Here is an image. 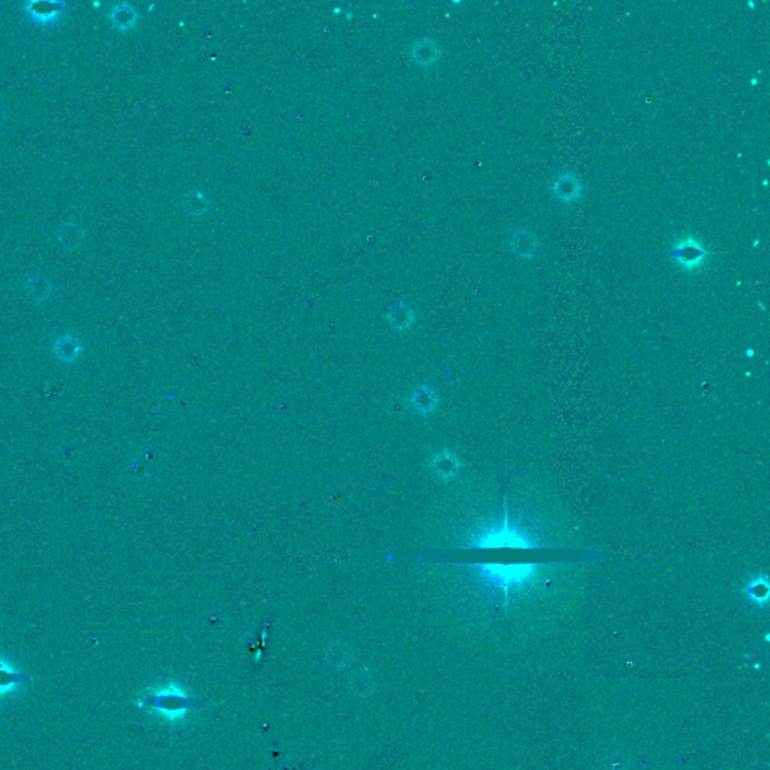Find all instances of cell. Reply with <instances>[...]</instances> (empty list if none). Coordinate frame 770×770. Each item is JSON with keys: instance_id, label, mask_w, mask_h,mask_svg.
Returning a JSON list of instances; mask_svg holds the SVG:
<instances>
[{"instance_id": "cell-1", "label": "cell", "mask_w": 770, "mask_h": 770, "mask_svg": "<svg viewBox=\"0 0 770 770\" xmlns=\"http://www.w3.org/2000/svg\"><path fill=\"white\" fill-rule=\"evenodd\" d=\"M135 705L149 717L167 723H176L190 717L197 701L187 689L176 683H162L147 687L135 700Z\"/></svg>"}, {"instance_id": "cell-2", "label": "cell", "mask_w": 770, "mask_h": 770, "mask_svg": "<svg viewBox=\"0 0 770 770\" xmlns=\"http://www.w3.org/2000/svg\"><path fill=\"white\" fill-rule=\"evenodd\" d=\"M710 256V250L704 246L696 235L692 233L677 237L671 244V249H669V258H671L673 264L685 273L701 271L708 265Z\"/></svg>"}, {"instance_id": "cell-3", "label": "cell", "mask_w": 770, "mask_h": 770, "mask_svg": "<svg viewBox=\"0 0 770 770\" xmlns=\"http://www.w3.org/2000/svg\"><path fill=\"white\" fill-rule=\"evenodd\" d=\"M474 545L477 548H533L534 542L528 537V534L522 533L516 525L509 524V514L505 509L501 527L482 531V534L477 536Z\"/></svg>"}, {"instance_id": "cell-4", "label": "cell", "mask_w": 770, "mask_h": 770, "mask_svg": "<svg viewBox=\"0 0 770 770\" xmlns=\"http://www.w3.org/2000/svg\"><path fill=\"white\" fill-rule=\"evenodd\" d=\"M480 572L486 576L489 581L495 585H500L505 593V602L507 594L512 587L527 585L531 583L534 576L537 575L534 570V564H519V566H498V564H486L480 566Z\"/></svg>"}, {"instance_id": "cell-5", "label": "cell", "mask_w": 770, "mask_h": 770, "mask_svg": "<svg viewBox=\"0 0 770 770\" xmlns=\"http://www.w3.org/2000/svg\"><path fill=\"white\" fill-rule=\"evenodd\" d=\"M29 682V676L23 673L9 659L0 658V698H11Z\"/></svg>"}, {"instance_id": "cell-6", "label": "cell", "mask_w": 770, "mask_h": 770, "mask_svg": "<svg viewBox=\"0 0 770 770\" xmlns=\"http://www.w3.org/2000/svg\"><path fill=\"white\" fill-rule=\"evenodd\" d=\"M551 188H552V194L563 203L575 202L581 197V185H579V181L576 179L575 175L570 174V171L561 174L554 183H552Z\"/></svg>"}, {"instance_id": "cell-7", "label": "cell", "mask_w": 770, "mask_h": 770, "mask_svg": "<svg viewBox=\"0 0 770 770\" xmlns=\"http://www.w3.org/2000/svg\"><path fill=\"white\" fill-rule=\"evenodd\" d=\"M537 246H539L537 238L534 237L531 231L516 229L512 232L510 247L514 251V255H518L524 259H531L537 250Z\"/></svg>"}, {"instance_id": "cell-8", "label": "cell", "mask_w": 770, "mask_h": 770, "mask_svg": "<svg viewBox=\"0 0 770 770\" xmlns=\"http://www.w3.org/2000/svg\"><path fill=\"white\" fill-rule=\"evenodd\" d=\"M411 56L417 63H419V65L429 67V65H433L435 62H438L441 53H440V49L437 47V44L430 41L429 38H423L412 44Z\"/></svg>"}, {"instance_id": "cell-9", "label": "cell", "mask_w": 770, "mask_h": 770, "mask_svg": "<svg viewBox=\"0 0 770 770\" xmlns=\"http://www.w3.org/2000/svg\"><path fill=\"white\" fill-rule=\"evenodd\" d=\"M110 20L113 26L117 27L119 31H126V29H131V27L135 24V20H137V12H135L131 8V5L128 3L115 5L113 11L110 14Z\"/></svg>"}, {"instance_id": "cell-10", "label": "cell", "mask_w": 770, "mask_h": 770, "mask_svg": "<svg viewBox=\"0 0 770 770\" xmlns=\"http://www.w3.org/2000/svg\"><path fill=\"white\" fill-rule=\"evenodd\" d=\"M27 9V14L32 15L35 18V22H40V23H51L56 20L60 14V5L59 3H54L51 2L49 9H41L38 3H27L26 5Z\"/></svg>"}, {"instance_id": "cell-11", "label": "cell", "mask_w": 770, "mask_h": 770, "mask_svg": "<svg viewBox=\"0 0 770 770\" xmlns=\"http://www.w3.org/2000/svg\"><path fill=\"white\" fill-rule=\"evenodd\" d=\"M80 351H81L80 343L72 336H63L58 340L56 345H54V352H56L58 357L62 358L63 361H72L74 358H77Z\"/></svg>"}, {"instance_id": "cell-12", "label": "cell", "mask_w": 770, "mask_h": 770, "mask_svg": "<svg viewBox=\"0 0 770 770\" xmlns=\"http://www.w3.org/2000/svg\"><path fill=\"white\" fill-rule=\"evenodd\" d=\"M748 593L751 594V597L755 601H766L767 599V584H762L760 581L755 583H751L748 587Z\"/></svg>"}, {"instance_id": "cell-13", "label": "cell", "mask_w": 770, "mask_h": 770, "mask_svg": "<svg viewBox=\"0 0 770 770\" xmlns=\"http://www.w3.org/2000/svg\"><path fill=\"white\" fill-rule=\"evenodd\" d=\"M190 206L199 208V214H201V212H202V211H201V208H205V206H206V201H205L203 194H201V193H199V194H193V199H192V201H190Z\"/></svg>"}]
</instances>
